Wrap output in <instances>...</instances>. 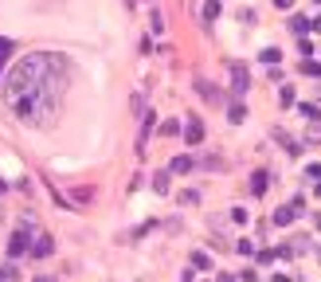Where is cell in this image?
Wrapping results in <instances>:
<instances>
[{
    "instance_id": "obj_24",
    "label": "cell",
    "mask_w": 321,
    "mask_h": 282,
    "mask_svg": "<svg viewBox=\"0 0 321 282\" xmlns=\"http://www.w3.org/2000/svg\"><path fill=\"white\" fill-rule=\"evenodd\" d=\"M36 282H51V279H36Z\"/></svg>"
},
{
    "instance_id": "obj_13",
    "label": "cell",
    "mask_w": 321,
    "mask_h": 282,
    "mask_svg": "<svg viewBox=\"0 0 321 282\" xmlns=\"http://www.w3.org/2000/svg\"><path fill=\"white\" fill-rule=\"evenodd\" d=\"M306 28H310V20H306V16H290V32H298V36H302Z\"/></svg>"
},
{
    "instance_id": "obj_10",
    "label": "cell",
    "mask_w": 321,
    "mask_h": 282,
    "mask_svg": "<svg viewBox=\"0 0 321 282\" xmlns=\"http://www.w3.org/2000/svg\"><path fill=\"white\" fill-rule=\"evenodd\" d=\"M192 169V157H172V165H168V172H188Z\"/></svg>"
},
{
    "instance_id": "obj_4",
    "label": "cell",
    "mask_w": 321,
    "mask_h": 282,
    "mask_svg": "<svg viewBox=\"0 0 321 282\" xmlns=\"http://www.w3.org/2000/svg\"><path fill=\"white\" fill-rule=\"evenodd\" d=\"M184 141H188V145H200V141H204V121H200V118H188V125H184Z\"/></svg>"
},
{
    "instance_id": "obj_5",
    "label": "cell",
    "mask_w": 321,
    "mask_h": 282,
    "mask_svg": "<svg viewBox=\"0 0 321 282\" xmlns=\"http://www.w3.org/2000/svg\"><path fill=\"white\" fill-rule=\"evenodd\" d=\"M231 79H235V82H231V86H235V94H243V90L251 86V82H247V67H243V63H231Z\"/></svg>"
},
{
    "instance_id": "obj_14",
    "label": "cell",
    "mask_w": 321,
    "mask_h": 282,
    "mask_svg": "<svg viewBox=\"0 0 321 282\" xmlns=\"http://www.w3.org/2000/svg\"><path fill=\"white\" fill-rule=\"evenodd\" d=\"M12 51H16V47H12V40H4V36H0V67L8 63V55H12Z\"/></svg>"
},
{
    "instance_id": "obj_19",
    "label": "cell",
    "mask_w": 321,
    "mask_h": 282,
    "mask_svg": "<svg viewBox=\"0 0 321 282\" xmlns=\"http://www.w3.org/2000/svg\"><path fill=\"white\" fill-rule=\"evenodd\" d=\"M306 75H321V67L318 63H306Z\"/></svg>"
},
{
    "instance_id": "obj_1",
    "label": "cell",
    "mask_w": 321,
    "mask_h": 282,
    "mask_svg": "<svg viewBox=\"0 0 321 282\" xmlns=\"http://www.w3.org/2000/svg\"><path fill=\"white\" fill-rule=\"evenodd\" d=\"M63 90H67V63L51 51L24 55L4 79V102L24 125L51 121Z\"/></svg>"
},
{
    "instance_id": "obj_21",
    "label": "cell",
    "mask_w": 321,
    "mask_h": 282,
    "mask_svg": "<svg viewBox=\"0 0 321 282\" xmlns=\"http://www.w3.org/2000/svg\"><path fill=\"white\" fill-rule=\"evenodd\" d=\"M215 282H235V279H231V275H219V279H215Z\"/></svg>"
},
{
    "instance_id": "obj_23",
    "label": "cell",
    "mask_w": 321,
    "mask_h": 282,
    "mask_svg": "<svg viewBox=\"0 0 321 282\" xmlns=\"http://www.w3.org/2000/svg\"><path fill=\"white\" fill-rule=\"evenodd\" d=\"M314 28H318V32H321V16H318V20H314Z\"/></svg>"
},
{
    "instance_id": "obj_6",
    "label": "cell",
    "mask_w": 321,
    "mask_h": 282,
    "mask_svg": "<svg viewBox=\"0 0 321 282\" xmlns=\"http://www.w3.org/2000/svg\"><path fill=\"white\" fill-rule=\"evenodd\" d=\"M51 251H55L51 235H40V239H36V243H32V255H36V259H47V255H51Z\"/></svg>"
},
{
    "instance_id": "obj_20",
    "label": "cell",
    "mask_w": 321,
    "mask_h": 282,
    "mask_svg": "<svg viewBox=\"0 0 321 282\" xmlns=\"http://www.w3.org/2000/svg\"><path fill=\"white\" fill-rule=\"evenodd\" d=\"M274 4H278V8H290V4H294V0H274Z\"/></svg>"
},
{
    "instance_id": "obj_11",
    "label": "cell",
    "mask_w": 321,
    "mask_h": 282,
    "mask_svg": "<svg viewBox=\"0 0 321 282\" xmlns=\"http://www.w3.org/2000/svg\"><path fill=\"white\" fill-rule=\"evenodd\" d=\"M0 282H20V271H16L12 263H4V267H0Z\"/></svg>"
},
{
    "instance_id": "obj_22",
    "label": "cell",
    "mask_w": 321,
    "mask_h": 282,
    "mask_svg": "<svg viewBox=\"0 0 321 282\" xmlns=\"http://www.w3.org/2000/svg\"><path fill=\"white\" fill-rule=\"evenodd\" d=\"M4 192H8V184H4V180H0V196H4Z\"/></svg>"
},
{
    "instance_id": "obj_2",
    "label": "cell",
    "mask_w": 321,
    "mask_h": 282,
    "mask_svg": "<svg viewBox=\"0 0 321 282\" xmlns=\"http://www.w3.org/2000/svg\"><path fill=\"white\" fill-rule=\"evenodd\" d=\"M302 204H306V200H302V196H294L286 208H278V212H274V224H278V227H286L290 220H298V216H302Z\"/></svg>"
},
{
    "instance_id": "obj_18",
    "label": "cell",
    "mask_w": 321,
    "mask_h": 282,
    "mask_svg": "<svg viewBox=\"0 0 321 282\" xmlns=\"http://www.w3.org/2000/svg\"><path fill=\"white\" fill-rule=\"evenodd\" d=\"M204 16H208V20H215V16H219V4H215V0H208V4H204Z\"/></svg>"
},
{
    "instance_id": "obj_9",
    "label": "cell",
    "mask_w": 321,
    "mask_h": 282,
    "mask_svg": "<svg viewBox=\"0 0 321 282\" xmlns=\"http://www.w3.org/2000/svg\"><path fill=\"white\" fill-rule=\"evenodd\" d=\"M192 267L208 271V267H212V255H208V251H192Z\"/></svg>"
},
{
    "instance_id": "obj_8",
    "label": "cell",
    "mask_w": 321,
    "mask_h": 282,
    "mask_svg": "<svg viewBox=\"0 0 321 282\" xmlns=\"http://www.w3.org/2000/svg\"><path fill=\"white\" fill-rule=\"evenodd\" d=\"M243 118H247V106H243V102H231V110H227V121H231V125H239Z\"/></svg>"
},
{
    "instance_id": "obj_3",
    "label": "cell",
    "mask_w": 321,
    "mask_h": 282,
    "mask_svg": "<svg viewBox=\"0 0 321 282\" xmlns=\"http://www.w3.org/2000/svg\"><path fill=\"white\" fill-rule=\"evenodd\" d=\"M24 251H32V243H28V231H12V239H8V259L24 255Z\"/></svg>"
},
{
    "instance_id": "obj_12",
    "label": "cell",
    "mask_w": 321,
    "mask_h": 282,
    "mask_svg": "<svg viewBox=\"0 0 321 282\" xmlns=\"http://www.w3.org/2000/svg\"><path fill=\"white\" fill-rule=\"evenodd\" d=\"M267 188H270L267 172H255V180H251V192H267Z\"/></svg>"
},
{
    "instance_id": "obj_15",
    "label": "cell",
    "mask_w": 321,
    "mask_h": 282,
    "mask_svg": "<svg viewBox=\"0 0 321 282\" xmlns=\"http://www.w3.org/2000/svg\"><path fill=\"white\" fill-rule=\"evenodd\" d=\"M160 133H164V137H172V133H180V121H176V118H168V121L160 125Z\"/></svg>"
},
{
    "instance_id": "obj_16",
    "label": "cell",
    "mask_w": 321,
    "mask_h": 282,
    "mask_svg": "<svg viewBox=\"0 0 321 282\" xmlns=\"http://www.w3.org/2000/svg\"><path fill=\"white\" fill-rule=\"evenodd\" d=\"M278 59H282V51H278V47H267V51H263V63H270V67H274Z\"/></svg>"
},
{
    "instance_id": "obj_17",
    "label": "cell",
    "mask_w": 321,
    "mask_h": 282,
    "mask_svg": "<svg viewBox=\"0 0 321 282\" xmlns=\"http://www.w3.org/2000/svg\"><path fill=\"white\" fill-rule=\"evenodd\" d=\"M153 188H157V192H168V172H160L157 180H153Z\"/></svg>"
},
{
    "instance_id": "obj_7",
    "label": "cell",
    "mask_w": 321,
    "mask_h": 282,
    "mask_svg": "<svg viewBox=\"0 0 321 282\" xmlns=\"http://www.w3.org/2000/svg\"><path fill=\"white\" fill-rule=\"evenodd\" d=\"M196 90H200V94H204L208 102H219V90H215V86L208 82V79H196Z\"/></svg>"
}]
</instances>
